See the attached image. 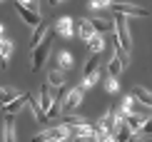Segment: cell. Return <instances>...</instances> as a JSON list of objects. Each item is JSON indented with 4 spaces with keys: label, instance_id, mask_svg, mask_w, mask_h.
<instances>
[{
    "label": "cell",
    "instance_id": "d6a6232c",
    "mask_svg": "<svg viewBox=\"0 0 152 142\" xmlns=\"http://www.w3.org/2000/svg\"><path fill=\"white\" fill-rule=\"evenodd\" d=\"M60 142H65V140H60Z\"/></svg>",
    "mask_w": 152,
    "mask_h": 142
},
{
    "label": "cell",
    "instance_id": "7402d4cb",
    "mask_svg": "<svg viewBox=\"0 0 152 142\" xmlns=\"http://www.w3.org/2000/svg\"><path fill=\"white\" fill-rule=\"evenodd\" d=\"M130 135H132V130L125 125V122H120V127H117V132H115V142H127Z\"/></svg>",
    "mask_w": 152,
    "mask_h": 142
},
{
    "label": "cell",
    "instance_id": "8fae6325",
    "mask_svg": "<svg viewBox=\"0 0 152 142\" xmlns=\"http://www.w3.org/2000/svg\"><path fill=\"white\" fill-rule=\"evenodd\" d=\"M55 30H58V35H62V37H72V33H75V23H72V18H67V15L58 18Z\"/></svg>",
    "mask_w": 152,
    "mask_h": 142
},
{
    "label": "cell",
    "instance_id": "4dcf8cb0",
    "mask_svg": "<svg viewBox=\"0 0 152 142\" xmlns=\"http://www.w3.org/2000/svg\"><path fill=\"white\" fill-rule=\"evenodd\" d=\"M50 5H60V3H65V0H48Z\"/></svg>",
    "mask_w": 152,
    "mask_h": 142
},
{
    "label": "cell",
    "instance_id": "836d02e7",
    "mask_svg": "<svg viewBox=\"0 0 152 142\" xmlns=\"http://www.w3.org/2000/svg\"><path fill=\"white\" fill-rule=\"evenodd\" d=\"M0 3H3V0H0Z\"/></svg>",
    "mask_w": 152,
    "mask_h": 142
},
{
    "label": "cell",
    "instance_id": "44dd1931",
    "mask_svg": "<svg viewBox=\"0 0 152 142\" xmlns=\"http://www.w3.org/2000/svg\"><path fill=\"white\" fill-rule=\"evenodd\" d=\"M107 70H110V75H112V77H120V72L125 70V65H122V60L115 55V57L110 60V65H107Z\"/></svg>",
    "mask_w": 152,
    "mask_h": 142
},
{
    "label": "cell",
    "instance_id": "603a6c76",
    "mask_svg": "<svg viewBox=\"0 0 152 142\" xmlns=\"http://www.w3.org/2000/svg\"><path fill=\"white\" fill-rule=\"evenodd\" d=\"M58 67H60V70H67V67H72V55L67 53V50H62V53L58 55Z\"/></svg>",
    "mask_w": 152,
    "mask_h": 142
},
{
    "label": "cell",
    "instance_id": "5bb4252c",
    "mask_svg": "<svg viewBox=\"0 0 152 142\" xmlns=\"http://www.w3.org/2000/svg\"><path fill=\"white\" fill-rule=\"evenodd\" d=\"M48 33H50V25L42 20L40 25H37V28H33V37H30V48H35L37 42H42L48 37Z\"/></svg>",
    "mask_w": 152,
    "mask_h": 142
},
{
    "label": "cell",
    "instance_id": "d4e9b609",
    "mask_svg": "<svg viewBox=\"0 0 152 142\" xmlns=\"http://www.w3.org/2000/svg\"><path fill=\"white\" fill-rule=\"evenodd\" d=\"M105 90H107V92H117V90H120V82H117V77H107V80H105Z\"/></svg>",
    "mask_w": 152,
    "mask_h": 142
},
{
    "label": "cell",
    "instance_id": "f546056e",
    "mask_svg": "<svg viewBox=\"0 0 152 142\" xmlns=\"http://www.w3.org/2000/svg\"><path fill=\"white\" fill-rule=\"evenodd\" d=\"M20 3H25V5H30L33 10H37V3H35V0H20Z\"/></svg>",
    "mask_w": 152,
    "mask_h": 142
},
{
    "label": "cell",
    "instance_id": "6da1fadb",
    "mask_svg": "<svg viewBox=\"0 0 152 142\" xmlns=\"http://www.w3.org/2000/svg\"><path fill=\"white\" fill-rule=\"evenodd\" d=\"M110 10L115 15H125V18H147L150 10L142 8V5H135V3H122V0H112L110 3Z\"/></svg>",
    "mask_w": 152,
    "mask_h": 142
},
{
    "label": "cell",
    "instance_id": "f1b7e54d",
    "mask_svg": "<svg viewBox=\"0 0 152 142\" xmlns=\"http://www.w3.org/2000/svg\"><path fill=\"white\" fill-rule=\"evenodd\" d=\"M127 142H145V135H142V132H132Z\"/></svg>",
    "mask_w": 152,
    "mask_h": 142
},
{
    "label": "cell",
    "instance_id": "277c9868",
    "mask_svg": "<svg viewBox=\"0 0 152 142\" xmlns=\"http://www.w3.org/2000/svg\"><path fill=\"white\" fill-rule=\"evenodd\" d=\"M97 80H100V60H97V53H92L90 55V60H87V65L85 70H82V85L80 87H92V85H97Z\"/></svg>",
    "mask_w": 152,
    "mask_h": 142
},
{
    "label": "cell",
    "instance_id": "7a4b0ae2",
    "mask_svg": "<svg viewBox=\"0 0 152 142\" xmlns=\"http://www.w3.org/2000/svg\"><path fill=\"white\" fill-rule=\"evenodd\" d=\"M115 40L120 42V48L125 53H132V35H130V25H127V18L125 15L115 18Z\"/></svg>",
    "mask_w": 152,
    "mask_h": 142
},
{
    "label": "cell",
    "instance_id": "83f0119b",
    "mask_svg": "<svg viewBox=\"0 0 152 142\" xmlns=\"http://www.w3.org/2000/svg\"><path fill=\"white\" fill-rule=\"evenodd\" d=\"M140 132L145 135V137H150V135H152V117L145 120V125H142V130H140Z\"/></svg>",
    "mask_w": 152,
    "mask_h": 142
},
{
    "label": "cell",
    "instance_id": "4fadbf2b",
    "mask_svg": "<svg viewBox=\"0 0 152 142\" xmlns=\"http://www.w3.org/2000/svg\"><path fill=\"white\" fill-rule=\"evenodd\" d=\"M145 120H147L145 115H140V112H130V115H127V117H125L122 122L130 127L132 132H140V130H142V125H145Z\"/></svg>",
    "mask_w": 152,
    "mask_h": 142
},
{
    "label": "cell",
    "instance_id": "e0dca14e",
    "mask_svg": "<svg viewBox=\"0 0 152 142\" xmlns=\"http://www.w3.org/2000/svg\"><path fill=\"white\" fill-rule=\"evenodd\" d=\"M48 82L53 87H62V85H65V70L53 67V70H50V75H48Z\"/></svg>",
    "mask_w": 152,
    "mask_h": 142
},
{
    "label": "cell",
    "instance_id": "52a82bcc",
    "mask_svg": "<svg viewBox=\"0 0 152 142\" xmlns=\"http://www.w3.org/2000/svg\"><path fill=\"white\" fill-rule=\"evenodd\" d=\"M15 12H18V15H20L23 20L30 25V28H37V25L42 23V18H40V10H33L30 5L20 3V0H15Z\"/></svg>",
    "mask_w": 152,
    "mask_h": 142
},
{
    "label": "cell",
    "instance_id": "4316f807",
    "mask_svg": "<svg viewBox=\"0 0 152 142\" xmlns=\"http://www.w3.org/2000/svg\"><path fill=\"white\" fill-rule=\"evenodd\" d=\"M70 142H95V135H72Z\"/></svg>",
    "mask_w": 152,
    "mask_h": 142
},
{
    "label": "cell",
    "instance_id": "1f68e13d",
    "mask_svg": "<svg viewBox=\"0 0 152 142\" xmlns=\"http://www.w3.org/2000/svg\"><path fill=\"white\" fill-rule=\"evenodd\" d=\"M0 37H3V25H0Z\"/></svg>",
    "mask_w": 152,
    "mask_h": 142
},
{
    "label": "cell",
    "instance_id": "ac0fdd59",
    "mask_svg": "<svg viewBox=\"0 0 152 142\" xmlns=\"http://www.w3.org/2000/svg\"><path fill=\"white\" fill-rule=\"evenodd\" d=\"M53 95H50V87L48 85H42L40 87V100H37V102H40V107H42V112H45L48 115V110H50V105H53Z\"/></svg>",
    "mask_w": 152,
    "mask_h": 142
},
{
    "label": "cell",
    "instance_id": "484cf974",
    "mask_svg": "<svg viewBox=\"0 0 152 142\" xmlns=\"http://www.w3.org/2000/svg\"><path fill=\"white\" fill-rule=\"evenodd\" d=\"M112 0H90V8L92 10H102V8H110Z\"/></svg>",
    "mask_w": 152,
    "mask_h": 142
},
{
    "label": "cell",
    "instance_id": "9c48e42d",
    "mask_svg": "<svg viewBox=\"0 0 152 142\" xmlns=\"http://www.w3.org/2000/svg\"><path fill=\"white\" fill-rule=\"evenodd\" d=\"M92 25H95V33H115V18L97 15L92 20Z\"/></svg>",
    "mask_w": 152,
    "mask_h": 142
},
{
    "label": "cell",
    "instance_id": "7c38bea8",
    "mask_svg": "<svg viewBox=\"0 0 152 142\" xmlns=\"http://www.w3.org/2000/svg\"><path fill=\"white\" fill-rule=\"evenodd\" d=\"M130 95L135 97L137 102H142V105H147V107H152V90H147V87H142V85H135L130 90Z\"/></svg>",
    "mask_w": 152,
    "mask_h": 142
},
{
    "label": "cell",
    "instance_id": "d6986e66",
    "mask_svg": "<svg viewBox=\"0 0 152 142\" xmlns=\"http://www.w3.org/2000/svg\"><path fill=\"white\" fill-rule=\"evenodd\" d=\"M87 45H90L92 53H97V55H100V53L105 50V37H102V33H95L90 40H87Z\"/></svg>",
    "mask_w": 152,
    "mask_h": 142
},
{
    "label": "cell",
    "instance_id": "8992f818",
    "mask_svg": "<svg viewBox=\"0 0 152 142\" xmlns=\"http://www.w3.org/2000/svg\"><path fill=\"white\" fill-rule=\"evenodd\" d=\"M82 100H85V87L67 90V95L62 97V112H72V110H77L82 105Z\"/></svg>",
    "mask_w": 152,
    "mask_h": 142
},
{
    "label": "cell",
    "instance_id": "3957f363",
    "mask_svg": "<svg viewBox=\"0 0 152 142\" xmlns=\"http://www.w3.org/2000/svg\"><path fill=\"white\" fill-rule=\"evenodd\" d=\"M60 140H70V127L60 125V122H58V127H50L45 132L33 135V142H60Z\"/></svg>",
    "mask_w": 152,
    "mask_h": 142
},
{
    "label": "cell",
    "instance_id": "9a60e30c",
    "mask_svg": "<svg viewBox=\"0 0 152 142\" xmlns=\"http://www.w3.org/2000/svg\"><path fill=\"white\" fill-rule=\"evenodd\" d=\"M12 53V42L8 37H0V67H8V57Z\"/></svg>",
    "mask_w": 152,
    "mask_h": 142
},
{
    "label": "cell",
    "instance_id": "cb8c5ba5",
    "mask_svg": "<svg viewBox=\"0 0 152 142\" xmlns=\"http://www.w3.org/2000/svg\"><path fill=\"white\" fill-rule=\"evenodd\" d=\"M12 97H18V92L12 87H0V105H8Z\"/></svg>",
    "mask_w": 152,
    "mask_h": 142
},
{
    "label": "cell",
    "instance_id": "30bf717a",
    "mask_svg": "<svg viewBox=\"0 0 152 142\" xmlns=\"http://www.w3.org/2000/svg\"><path fill=\"white\" fill-rule=\"evenodd\" d=\"M15 115H5V125H3V140L5 142H18V127H15Z\"/></svg>",
    "mask_w": 152,
    "mask_h": 142
},
{
    "label": "cell",
    "instance_id": "ffe728a7",
    "mask_svg": "<svg viewBox=\"0 0 152 142\" xmlns=\"http://www.w3.org/2000/svg\"><path fill=\"white\" fill-rule=\"evenodd\" d=\"M95 142H115V135H110L102 125H95Z\"/></svg>",
    "mask_w": 152,
    "mask_h": 142
},
{
    "label": "cell",
    "instance_id": "ba28073f",
    "mask_svg": "<svg viewBox=\"0 0 152 142\" xmlns=\"http://www.w3.org/2000/svg\"><path fill=\"white\" fill-rule=\"evenodd\" d=\"M28 100H30V92H20L18 97H12L8 105H3V110H5V115H18L20 110L28 105Z\"/></svg>",
    "mask_w": 152,
    "mask_h": 142
},
{
    "label": "cell",
    "instance_id": "5b68a950",
    "mask_svg": "<svg viewBox=\"0 0 152 142\" xmlns=\"http://www.w3.org/2000/svg\"><path fill=\"white\" fill-rule=\"evenodd\" d=\"M48 55H50V35H48L42 42H37L35 48H33V62H30V70L37 72V70L42 67V62L48 60Z\"/></svg>",
    "mask_w": 152,
    "mask_h": 142
},
{
    "label": "cell",
    "instance_id": "2e32d148",
    "mask_svg": "<svg viewBox=\"0 0 152 142\" xmlns=\"http://www.w3.org/2000/svg\"><path fill=\"white\" fill-rule=\"evenodd\" d=\"M77 33H80V40H90V37L95 35V25H92V20H80L77 23Z\"/></svg>",
    "mask_w": 152,
    "mask_h": 142
}]
</instances>
